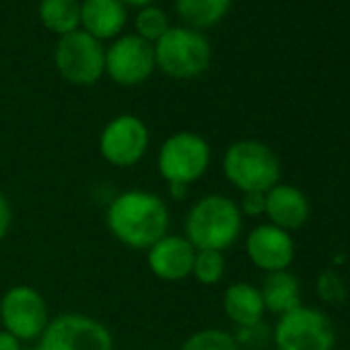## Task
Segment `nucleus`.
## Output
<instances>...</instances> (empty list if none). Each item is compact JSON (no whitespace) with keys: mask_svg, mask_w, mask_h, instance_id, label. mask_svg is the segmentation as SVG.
I'll return each mask as SVG.
<instances>
[{"mask_svg":"<svg viewBox=\"0 0 350 350\" xmlns=\"http://www.w3.org/2000/svg\"><path fill=\"white\" fill-rule=\"evenodd\" d=\"M38 350H113V336L105 323L85 313H60L50 319Z\"/></svg>","mask_w":350,"mask_h":350,"instance_id":"6","label":"nucleus"},{"mask_svg":"<svg viewBox=\"0 0 350 350\" xmlns=\"http://www.w3.org/2000/svg\"><path fill=\"white\" fill-rule=\"evenodd\" d=\"M319 295L327 301H338L342 297V284L334 274H323L319 278Z\"/></svg>","mask_w":350,"mask_h":350,"instance_id":"24","label":"nucleus"},{"mask_svg":"<svg viewBox=\"0 0 350 350\" xmlns=\"http://www.w3.org/2000/svg\"><path fill=\"white\" fill-rule=\"evenodd\" d=\"M231 0H175V11L190 29H208L223 21Z\"/></svg>","mask_w":350,"mask_h":350,"instance_id":"18","label":"nucleus"},{"mask_svg":"<svg viewBox=\"0 0 350 350\" xmlns=\"http://www.w3.org/2000/svg\"><path fill=\"white\" fill-rule=\"evenodd\" d=\"M243 227L239 206L223 194H208L196 200L184 221V237L196 250L225 252L231 247Z\"/></svg>","mask_w":350,"mask_h":350,"instance_id":"2","label":"nucleus"},{"mask_svg":"<svg viewBox=\"0 0 350 350\" xmlns=\"http://www.w3.org/2000/svg\"><path fill=\"white\" fill-rule=\"evenodd\" d=\"M54 62L64 81L79 87L95 85L105 72V48L99 40L77 29L68 36H62L56 52Z\"/></svg>","mask_w":350,"mask_h":350,"instance_id":"7","label":"nucleus"},{"mask_svg":"<svg viewBox=\"0 0 350 350\" xmlns=\"http://www.w3.org/2000/svg\"><path fill=\"white\" fill-rule=\"evenodd\" d=\"M180 350H239V346L229 332L219 327H206L188 336Z\"/></svg>","mask_w":350,"mask_h":350,"instance_id":"21","label":"nucleus"},{"mask_svg":"<svg viewBox=\"0 0 350 350\" xmlns=\"http://www.w3.org/2000/svg\"><path fill=\"white\" fill-rule=\"evenodd\" d=\"M188 188L190 186H184V184H169V196H171V200L182 202L188 196Z\"/></svg>","mask_w":350,"mask_h":350,"instance_id":"27","label":"nucleus"},{"mask_svg":"<svg viewBox=\"0 0 350 350\" xmlns=\"http://www.w3.org/2000/svg\"><path fill=\"white\" fill-rule=\"evenodd\" d=\"M225 256L223 252H215V250H196V258H194V266H192V276L204 284V286H213L217 282L223 280L225 276Z\"/></svg>","mask_w":350,"mask_h":350,"instance_id":"20","label":"nucleus"},{"mask_svg":"<svg viewBox=\"0 0 350 350\" xmlns=\"http://www.w3.org/2000/svg\"><path fill=\"white\" fill-rule=\"evenodd\" d=\"M122 3H124L126 7L132 5V7H140V9H142V7H148V5L152 3V0H122Z\"/></svg>","mask_w":350,"mask_h":350,"instance_id":"28","label":"nucleus"},{"mask_svg":"<svg viewBox=\"0 0 350 350\" xmlns=\"http://www.w3.org/2000/svg\"><path fill=\"white\" fill-rule=\"evenodd\" d=\"M50 319L48 303L33 286H11L0 299V323L19 342L40 340Z\"/></svg>","mask_w":350,"mask_h":350,"instance_id":"8","label":"nucleus"},{"mask_svg":"<svg viewBox=\"0 0 350 350\" xmlns=\"http://www.w3.org/2000/svg\"><path fill=\"white\" fill-rule=\"evenodd\" d=\"M266 217L270 219V225L282 231H293L307 223L309 202L301 190L286 184H276L266 192Z\"/></svg>","mask_w":350,"mask_h":350,"instance_id":"14","label":"nucleus"},{"mask_svg":"<svg viewBox=\"0 0 350 350\" xmlns=\"http://www.w3.org/2000/svg\"><path fill=\"white\" fill-rule=\"evenodd\" d=\"M128 19L122 0H83L81 27L95 40H113L124 29Z\"/></svg>","mask_w":350,"mask_h":350,"instance_id":"15","label":"nucleus"},{"mask_svg":"<svg viewBox=\"0 0 350 350\" xmlns=\"http://www.w3.org/2000/svg\"><path fill=\"white\" fill-rule=\"evenodd\" d=\"M223 309L227 317L239 327H254L264 317V301L258 286L250 282H233L223 295Z\"/></svg>","mask_w":350,"mask_h":350,"instance_id":"16","label":"nucleus"},{"mask_svg":"<svg viewBox=\"0 0 350 350\" xmlns=\"http://www.w3.org/2000/svg\"><path fill=\"white\" fill-rule=\"evenodd\" d=\"M223 173L239 192L272 190L280 180V161L260 140H237L223 154Z\"/></svg>","mask_w":350,"mask_h":350,"instance_id":"3","label":"nucleus"},{"mask_svg":"<svg viewBox=\"0 0 350 350\" xmlns=\"http://www.w3.org/2000/svg\"><path fill=\"white\" fill-rule=\"evenodd\" d=\"M196 247L184 235L167 233L146 250L148 270L165 282H180L192 276Z\"/></svg>","mask_w":350,"mask_h":350,"instance_id":"12","label":"nucleus"},{"mask_svg":"<svg viewBox=\"0 0 350 350\" xmlns=\"http://www.w3.org/2000/svg\"><path fill=\"white\" fill-rule=\"evenodd\" d=\"M247 258L260 270L280 272L286 270L295 258V241L288 231H282L274 225H258L252 229L245 241Z\"/></svg>","mask_w":350,"mask_h":350,"instance_id":"13","label":"nucleus"},{"mask_svg":"<svg viewBox=\"0 0 350 350\" xmlns=\"http://www.w3.org/2000/svg\"><path fill=\"white\" fill-rule=\"evenodd\" d=\"M40 19L44 27L56 36H68L81 27V3L79 0H42Z\"/></svg>","mask_w":350,"mask_h":350,"instance_id":"19","label":"nucleus"},{"mask_svg":"<svg viewBox=\"0 0 350 350\" xmlns=\"http://www.w3.org/2000/svg\"><path fill=\"white\" fill-rule=\"evenodd\" d=\"M154 50L152 44L138 36L118 38L105 50V72L122 87H136L150 79L154 72Z\"/></svg>","mask_w":350,"mask_h":350,"instance_id":"11","label":"nucleus"},{"mask_svg":"<svg viewBox=\"0 0 350 350\" xmlns=\"http://www.w3.org/2000/svg\"><path fill=\"white\" fill-rule=\"evenodd\" d=\"M264 307L272 313L284 315L297 307H301V286L297 276H293L286 270L270 272L264 278V284L260 288Z\"/></svg>","mask_w":350,"mask_h":350,"instance_id":"17","label":"nucleus"},{"mask_svg":"<svg viewBox=\"0 0 350 350\" xmlns=\"http://www.w3.org/2000/svg\"><path fill=\"white\" fill-rule=\"evenodd\" d=\"M0 350H21V342L7 329H0Z\"/></svg>","mask_w":350,"mask_h":350,"instance_id":"26","label":"nucleus"},{"mask_svg":"<svg viewBox=\"0 0 350 350\" xmlns=\"http://www.w3.org/2000/svg\"><path fill=\"white\" fill-rule=\"evenodd\" d=\"M213 159L211 144L192 130L173 132L157 152V171L167 184L190 186L208 171Z\"/></svg>","mask_w":350,"mask_h":350,"instance_id":"5","label":"nucleus"},{"mask_svg":"<svg viewBox=\"0 0 350 350\" xmlns=\"http://www.w3.org/2000/svg\"><path fill=\"white\" fill-rule=\"evenodd\" d=\"M150 144V132L148 126L132 113L116 116L105 124V128L99 134V152L101 157L118 167L128 169L138 165Z\"/></svg>","mask_w":350,"mask_h":350,"instance_id":"10","label":"nucleus"},{"mask_svg":"<svg viewBox=\"0 0 350 350\" xmlns=\"http://www.w3.org/2000/svg\"><path fill=\"white\" fill-rule=\"evenodd\" d=\"M11 225H13V208H11L9 198L0 192V241L7 237Z\"/></svg>","mask_w":350,"mask_h":350,"instance_id":"25","label":"nucleus"},{"mask_svg":"<svg viewBox=\"0 0 350 350\" xmlns=\"http://www.w3.org/2000/svg\"><path fill=\"white\" fill-rule=\"evenodd\" d=\"M154 64L171 79H196L211 66L213 50L208 40L190 27H169V31L152 44Z\"/></svg>","mask_w":350,"mask_h":350,"instance_id":"4","label":"nucleus"},{"mask_svg":"<svg viewBox=\"0 0 350 350\" xmlns=\"http://www.w3.org/2000/svg\"><path fill=\"white\" fill-rule=\"evenodd\" d=\"M241 211V217H262L266 215V194L262 192H247L241 198V204H237Z\"/></svg>","mask_w":350,"mask_h":350,"instance_id":"23","label":"nucleus"},{"mask_svg":"<svg viewBox=\"0 0 350 350\" xmlns=\"http://www.w3.org/2000/svg\"><path fill=\"white\" fill-rule=\"evenodd\" d=\"M136 36L142 38L148 44H157L167 31H169V19L159 7H142L136 15Z\"/></svg>","mask_w":350,"mask_h":350,"instance_id":"22","label":"nucleus"},{"mask_svg":"<svg viewBox=\"0 0 350 350\" xmlns=\"http://www.w3.org/2000/svg\"><path fill=\"white\" fill-rule=\"evenodd\" d=\"M336 342L332 321L311 307H297L280 315L274 329L276 350H332Z\"/></svg>","mask_w":350,"mask_h":350,"instance_id":"9","label":"nucleus"},{"mask_svg":"<svg viewBox=\"0 0 350 350\" xmlns=\"http://www.w3.org/2000/svg\"><path fill=\"white\" fill-rule=\"evenodd\" d=\"M169 223L167 202L146 190H126L105 211L107 231L130 250H148L154 245L169 233Z\"/></svg>","mask_w":350,"mask_h":350,"instance_id":"1","label":"nucleus"}]
</instances>
